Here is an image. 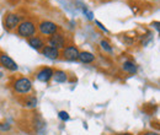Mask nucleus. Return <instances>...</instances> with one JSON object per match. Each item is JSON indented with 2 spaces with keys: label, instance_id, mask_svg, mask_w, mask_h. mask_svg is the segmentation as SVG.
Instances as JSON below:
<instances>
[{
  "label": "nucleus",
  "instance_id": "1",
  "mask_svg": "<svg viewBox=\"0 0 160 135\" xmlns=\"http://www.w3.org/2000/svg\"><path fill=\"white\" fill-rule=\"evenodd\" d=\"M35 32H36V26L31 21H23L18 26V33L20 35L21 37L28 38V37L33 36Z\"/></svg>",
  "mask_w": 160,
  "mask_h": 135
},
{
  "label": "nucleus",
  "instance_id": "2",
  "mask_svg": "<svg viewBox=\"0 0 160 135\" xmlns=\"http://www.w3.org/2000/svg\"><path fill=\"white\" fill-rule=\"evenodd\" d=\"M14 89L19 94H28L32 90V84L27 77H21V79L15 81Z\"/></svg>",
  "mask_w": 160,
  "mask_h": 135
},
{
  "label": "nucleus",
  "instance_id": "3",
  "mask_svg": "<svg viewBox=\"0 0 160 135\" xmlns=\"http://www.w3.org/2000/svg\"><path fill=\"white\" fill-rule=\"evenodd\" d=\"M38 28H40V32L42 33V35H47V36H49V35H54V33L57 32L58 26H57L54 22H51V21H43V22H41L40 23Z\"/></svg>",
  "mask_w": 160,
  "mask_h": 135
},
{
  "label": "nucleus",
  "instance_id": "4",
  "mask_svg": "<svg viewBox=\"0 0 160 135\" xmlns=\"http://www.w3.org/2000/svg\"><path fill=\"white\" fill-rule=\"evenodd\" d=\"M0 64H1L4 68H6V69H9V70H11V71L18 70L16 63L10 58L9 55H6V54H1V55H0Z\"/></svg>",
  "mask_w": 160,
  "mask_h": 135
},
{
  "label": "nucleus",
  "instance_id": "5",
  "mask_svg": "<svg viewBox=\"0 0 160 135\" xmlns=\"http://www.w3.org/2000/svg\"><path fill=\"white\" fill-rule=\"evenodd\" d=\"M79 55V51L75 46H69L63 51V57L67 60H77Z\"/></svg>",
  "mask_w": 160,
  "mask_h": 135
},
{
  "label": "nucleus",
  "instance_id": "6",
  "mask_svg": "<svg viewBox=\"0 0 160 135\" xmlns=\"http://www.w3.org/2000/svg\"><path fill=\"white\" fill-rule=\"evenodd\" d=\"M64 43H65V39L63 37V35H60V33H54V35H52L51 38H49V44H51V47L57 48V49L63 48V47H64Z\"/></svg>",
  "mask_w": 160,
  "mask_h": 135
},
{
  "label": "nucleus",
  "instance_id": "7",
  "mask_svg": "<svg viewBox=\"0 0 160 135\" xmlns=\"http://www.w3.org/2000/svg\"><path fill=\"white\" fill-rule=\"evenodd\" d=\"M20 25V16L16 15V14H10L8 15V17L5 20V27L9 28V30H12L15 28L16 26Z\"/></svg>",
  "mask_w": 160,
  "mask_h": 135
},
{
  "label": "nucleus",
  "instance_id": "8",
  "mask_svg": "<svg viewBox=\"0 0 160 135\" xmlns=\"http://www.w3.org/2000/svg\"><path fill=\"white\" fill-rule=\"evenodd\" d=\"M53 70L51 68H43L37 73V80H40L42 82H47L53 77Z\"/></svg>",
  "mask_w": 160,
  "mask_h": 135
},
{
  "label": "nucleus",
  "instance_id": "9",
  "mask_svg": "<svg viewBox=\"0 0 160 135\" xmlns=\"http://www.w3.org/2000/svg\"><path fill=\"white\" fill-rule=\"evenodd\" d=\"M42 54L48 59H57L59 57V51L57 48H53L51 46H47V47L42 48Z\"/></svg>",
  "mask_w": 160,
  "mask_h": 135
},
{
  "label": "nucleus",
  "instance_id": "10",
  "mask_svg": "<svg viewBox=\"0 0 160 135\" xmlns=\"http://www.w3.org/2000/svg\"><path fill=\"white\" fill-rule=\"evenodd\" d=\"M81 63H85V64H89V63H92L95 60V55H92L91 53L89 52H79V55H78Z\"/></svg>",
  "mask_w": 160,
  "mask_h": 135
},
{
  "label": "nucleus",
  "instance_id": "11",
  "mask_svg": "<svg viewBox=\"0 0 160 135\" xmlns=\"http://www.w3.org/2000/svg\"><path fill=\"white\" fill-rule=\"evenodd\" d=\"M28 44H30L32 48L37 49V51H38V49H42V48H43V46H44L43 41H42L40 37H32V38H30Z\"/></svg>",
  "mask_w": 160,
  "mask_h": 135
},
{
  "label": "nucleus",
  "instance_id": "12",
  "mask_svg": "<svg viewBox=\"0 0 160 135\" xmlns=\"http://www.w3.org/2000/svg\"><path fill=\"white\" fill-rule=\"evenodd\" d=\"M122 68H123L124 71H127L129 74H136L137 73V65L134 63H132V61H124Z\"/></svg>",
  "mask_w": 160,
  "mask_h": 135
},
{
  "label": "nucleus",
  "instance_id": "13",
  "mask_svg": "<svg viewBox=\"0 0 160 135\" xmlns=\"http://www.w3.org/2000/svg\"><path fill=\"white\" fill-rule=\"evenodd\" d=\"M53 77H54L56 82H65L68 79L65 71H62V70H57L56 73H53Z\"/></svg>",
  "mask_w": 160,
  "mask_h": 135
},
{
  "label": "nucleus",
  "instance_id": "14",
  "mask_svg": "<svg viewBox=\"0 0 160 135\" xmlns=\"http://www.w3.org/2000/svg\"><path fill=\"white\" fill-rule=\"evenodd\" d=\"M36 104H37V98L33 96H30L25 102L26 107H36Z\"/></svg>",
  "mask_w": 160,
  "mask_h": 135
},
{
  "label": "nucleus",
  "instance_id": "15",
  "mask_svg": "<svg viewBox=\"0 0 160 135\" xmlns=\"http://www.w3.org/2000/svg\"><path fill=\"white\" fill-rule=\"evenodd\" d=\"M58 117H59L60 119L63 120V122H67V120H69V114L65 112V111H60L59 114H58Z\"/></svg>",
  "mask_w": 160,
  "mask_h": 135
},
{
  "label": "nucleus",
  "instance_id": "16",
  "mask_svg": "<svg viewBox=\"0 0 160 135\" xmlns=\"http://www.w3.org/2000/svg\"><path fill=\"white\" fill-rule=\"evenodd\" d=\"M101 46H102V48H103V49H106V51H108V52H111V51H112V48L110 47V44H108V42H107V41H101Z\"/></svg>",
  "mask_w": 160,
  "mask_h": 135
},
{
  "label": "nucleus",
  "instance_id": "17",
  "mask_svg": "<svg viewBox=\"0 0 160 135\" xmlns=\"http://www.w3.org/2000/svg\"><path fill=\"white\" fill-rule=\"evenodd\" d=\"M96 23H98V25H99V27H100L101 30H103V31H106V28H105V27H103V26H102V25H101L100 22H99V21H96Z\"/></svg>",
  "mask_w": 160,
  "mask_h": 135
},
{
  "label": "nucleus",
  "instance_id": "18",
  "mask_svg": "<svg viewBox=\"0 0 160 135\" xmlns=\"http://www.w3.org/2000/svg\"><path fill=\"white\" fill-rule=\"evenodd\" d=\"M153 26H155V28L159 31V22H154V23H153Z\"/></svg>",
  "mask_w": 160,
  "mask_h": 135
},
{
  "label": "nucleus",
  "instance_id": "19",
  "mask_svg": "<svg viewBox=\"0 0 160 135\" xmlns=\"http://www.w3.org/2000/svg\"><path fill=\"white\" fill-rule=\"evenodd\" d=\"M144 135H159L158 133H154V132H149V133H145Z\"/></svg>",
  "mask_w": 160,
  "mask_h": 135
},
{
  "label": "nucleus",
  "instance_id": "20",
  "mask_svg": "<svg viewBox=\"0 0 160 135\" xmlns=\"http://www.w3.org/2000/svg\"><path fill=\"white\" fill-rule=\"evenodd\" d=\"M118 135H131V134H128V133H126V134H118Z\"/></svg>",
  "mask_w": 160,
  "mask_h": 135
}]
</instances>
